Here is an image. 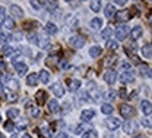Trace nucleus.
<instances>
[{
    "mask_svg": "<svg viewBox=\"0 0 152 138\" xmlns=\"http://www.w3.org/2000/svg\"><path fill=\"white\" fill-rule=\"evenodd\" d=\"M87 94H89V97L94 101H99L100 97H102V93H100V89L96 86V83L94 82H90L87 85Z\"/></svg>",
    "mask_w": 152,
    "mask_h": 138,
    "instance_id": "1",
    "label": "nucleus"
},
{
    "mask_svg": "<svg viewBox=\"0 0 152 138\" xmlns=\"http://www.w3.org/2000/svg\"><path fill=\"white\" fill-rule=\"evenodd\" d=\"M85 44H86V41H85V38L82 35H72L69 38V45L73 50H80V48L85 47Z\"/></svg>",
    "mask_w": 152,
    "mask_h": 138,
    "instance_id": "2",
    "label": "nucleus"
},
{
    "mask_svg": "<svg viewBox=\"0 0 152 138\" xmlns=\"http://www.w3.org/2000/svg\"><path fill=\"white\" fill-rule=\"evenodd\" d=\"M49 90L54 93V96L56 99H61V97L65 96V88H64L59 82H55V83H52V85H49Z\"/></svg>",
    "mask_w": 152,
    "mask_h": 138,
    "instance_id": "3",
    "label": "nucleus"
},
{
    "mask_svg": "<svg viewBox=\"0 0 152 138\" xmlns=\"http://www.w3.org/2000/svg\"><path fill=\"white\" fill-rule=\"evenodd\" d=\"M120 113H121V116L124 117V118H127V120H130L131 117L135 116V109L132 107V106L130 104H121L120 106Z\"/></svg>",
    "mask_w": 152,
    "mask_h": 138,
    "instance_id": "4",
    "label": "nucleus"
},
{
    "mask_svg": "<svg viewBox=\"0 0 152 138\" xmlns=\"http://www.w3.org/2000/svg\"><path fill=\"white\" fill-rule=\"evenodd\" d=\"M130 34V27L127 24H123V26H118L117 30H115V38L118 41H124Z\"/></svg>",
    "mask_w": 152,
    "mask_h": 138,
    "instance_id": "5",
    "label": "nucleus"
},
{
    "mask_svg": "<svg viewBox=\"0 0 152 138\" xmlns=\"http://www.w3.org/2000/svg\"><path fill=\"white\" fill-rule=\"evenodd\" d=\"M120 82H121V85H130V83H134L135 82V76H134V73H132L131 71L123 72V73L120 75Z\"/></svg>",
    "mask_w": 152,
    "mask_h": 138,
    "instance_id": "6",
    "label": "nucleus"
},
{
    "mask_svg": "<svg viewBox=\"0 0 152 138\" xmlns=\"http://www.w3.org/2000/svg\"><path fill=\"white\" fill-rule=\"evenodd\" d=\"M106 127L114 131V130H117V128L121 127V120L117 118V117H109V118H106Z\"/></svg>",
    "mask_w": 152,
    "mask_h": 138,
    "instance_id": "7",
    "label": "nucleus"
},
{
    "mask_svg": "<svg viewBox=\"0 0 152 138\" xmlns=\"http://www.w3.org/2000/svg\"><path fill=\"white\" fill-rule=\"evenodd\" d=\"M121 126H123V130L125 134H132L137 128L135 121H132V120H125L124 123H121Z\"/></svg>",
    "mask_w": 152,
    "mask_h": 138,
    "instance_id": "8",
    "label": "nucleus"
},
{
    "mask_svg": "<svg viewBox=\"0 0 152 138\" xmlns=\"http://www.w3.org/2000/svg\"><path fill=\"white\" fill-rule=\"evenodd\" d=\"M104 80L107 85H114L115 80H117V72L114 69H109V71L104 73Z\"/></svg>",
    "mask_w": 152,
    "mask_h": 138,
    "instance_id": "9",
    "label": "nucleus"
},
{
    "mask_svg": "<svg viewBox=\"0 0 152 138\" xmlns=\"http://www.w3.org/2000/svg\"><path fill=\"white\" fill-rule=\"evenodd\" d=\"M96 116V111L92 110V109H87V110H83L80 113V118L83 123H87V121H92L93 118Z\"/></svg>",
    "mask_w": 152,
    "mask_h": 138,
    "instance_id": "10",
    "label": "nucleus"
},
{
    "mask_svg": "<svg viewBox=\"0 0 152 138\" xmlns=\"http://www.w3.org/2000/svg\"><path fill=\"white\" fill-rule=\"evenodd\" d=\"M115 18H117L118 21H128L131 18V10L124 9V10H121V11H117V13H115Z\"/></svg>",
    "mask_w": 152,
    "mask_h": 138,
    "instance_id": "11",
    "label": "nucleus"
},
{
    "mask_svg": "<svg viewBox=\"0 0 152 138\" xmlns=\"http://www.w3.org/2000/svg\"><path fill=\"white\" fill-rule=\"evenodd\" d=\"M10 14L11 17H16V18H21L24 16V11L18 4H10Z\"/></svg>",
    "mask_w": 152,
    "mask_h": 138,
    "instance_id": "12",
    "label": "nucleus"
},
{
    "mask_svg": "<svg viewBox=\"0 0 152 138\" xmlns=\"http://www.w3.org/2000/svg\"><path fill=\"white\" fill-rule=\"evenodd\" d=\"M141 111H142V114H144V116H147V117L151 116L152 104H151V101H149V100H142L141 101Z\"/></svg>",
    "mask_w": 152,
    "mask_h": 138,
    "instance_id": "13",
    "label": "nucleus"
},
{
    "mask_svg": "<svg viewBox=\"0 0 152 138\" xmlns=\"http://www.w3.org/2000/svg\"><path fill=\"white\" fill-rule=\"evenodd\" d=\"M82 86V82L79 79H69L68 80V90L69 92H77Z\"/></svg>",
    "mask_w": 152,
    "mask_h": 138,
    "instance_id": "14",
    "label": "nucleus"
},
{
    "mask_svg": "<svg viewBox=\"0 0 152 138\" xmlns=\"http://www.w3.org/2000/svg\"><path fill=\"white\" fill-rule=\"evenodd\" d=\"M44 31L47 34V37L48 35H55V34L58 33V26L55 23H47L45 27H44Z\"/></svg>",
    "mask_w": 152,
    "mask_h": 138,
    "instance_id": "15",
    "label": "nucleus"
},
{
    "mask_svg": "<svg viewBox=\"0 0 152 138\" xmlns=\"http://www.w3.org/2000/svg\"><path fill=\"white\" fill-rule=\"evenodd\" d=\"M142 34H144V30H142L141 26H135V27L131 28V38L134 39V41L141 38Z\"/></svg>",
    "mask_w": 152,
    "mask_h": 138,
    "instance_id": "16",
    "label": "nucleus"
},
{
    "mask_svg": "<svg viewBox=\"0 0 152 138\" xmlns=\"http://www.w3.org/2000/svg\"><path fill=\"white\" fill-rule=\"evenodd\" d=\"M49 42H51V39H49V37H47V35H38L37 38V45L41 48V50H44V48H47L49 45Z\"/></svg>",
    "mask_w": 152,
    "mask_h": 138,
    "instance_id": "17",
    "label": "nucleus"
},
{
    "mask_svg": "<svg viewBox=\"0 0 152 138\" xmlns=\"http://www.w3.org/2000/svg\"><path fill=\"white\" fill-rule=\"evenodd\" d=\"M102 52H103V50H102L100 45H93L92 48L89 50V56L96 59V58H99V56L102 55Z\"/></svg>",
    "mask_w": 152,
    "mask_h": 138,
    "instance_id": "18",
    "label": "nucleus"
},
{
    "mask_svg": "<svg viewBox=\"0 0 152 138\" xmlns=\"http://www.w3.org/2000/svg\"><path fill=\"white\" fill-rule=\"evenodd\" d=\"M14 68H16L17 73H18L20 76L26 75V73H27V71H28L27 64H24V62H16V64H14Z\"/></svg>",
    "mask_w": 152,
    "mask_h": 138,
    "instance_id": "19",
    "label": "nucleus"
},
{
    "mask_svg": "<svg viewBox=\"0 0 152 138\" xmlns=\"http://www.w3.org/2000/svg\"><path fill=\"white\" fill-rule=\"evenodd\" d=\"M35 101L38 103V106H42L47 101V92L45 90H38L35 93Z\"/></svg>",
    "mask_w": 152,
    "mask_h": 138,
    "instance_id": "20",
    "label": "nucleus"
},
{
    "mask_svg": "<svg viewBox=\"0 0 152 138\" xmlns=\"http://www.w3.org/2000/svg\"><path fill=\"white\" fill-rule=\"evenodd\" d=\"M141 54H142V56H144V58H147V59L151 58L152 56V45H151V42H147V44L142 47Z\"/></svg>",
    "mask_w": 152,
    "mask_h": 138,
    "instance_id": "21",
    "label": "nucleus"
},
{
    "mask_svg": "<svg viewBox=\"0 0 152 138\" xmlns=\"http://www.w3.org/2000/svg\"><path fill=\"white\" fill-rule=\"evenodd\" d=\"M89 26H90V28H93V30H100L102 26H103V20H102L100 17H93L92 20H90V23H89Z\"/></svg>",
    "mask_w": 152,
    "mask_h": 138,
    "instance_id": "22",
    "label": "nucleus"
},
{
    "mask_svg": "<svg viewBox=\"0 0 152 138\" xmlns=\"http://www.w3.org/2000/svg\"><path fill=\"white\" fill-rule=\"evenodd\" d=\"M48 110L51 111V113H58V111L61 110V106L59 103H58V100L56 99H51L48 101Z\"/></svg>",
    "mask_w": 152,
    "mask_h": 138,
    "instance_id": "23",
    "label": "nucleus"
},
{
    "mask_svg": "<svg viewBox=\"0 0 152 138\" xmlns=\"http://www.w3.org/2000/svg\"><path fill=\"white\" fill-rule=\"evenodd\" d=\"M115 6L113 3H109V4L106 6V9H104V16L107 17V18H111V17L115 16Z\"/></svg>",
    "mask_w": 152,
    "mask_h": 138,
    "instance_id": "24",
    "label": "nucleus"
},
{
    "mask_svg": "<svg viewBox=\"0 0 152 138\" xmlns=\"http://www.w3.org/2000/svg\"><path fill=\"white\" fill-rule=\"evenodd\" d=\"M49 79H51V76H49V72L48 71H41L39 73H38V80L41 83H44V85H48L49 83Z\"/></svg>",
    "mask_w": 152,
    "mask_h": 138,
    "instance_id": "25",
    "label": "nucleus"
},
{
    "mask_svg": "<svg viewBox=\"0 0 152 138\" xmlns=\"http://www.w3.org/2000/svg\"><path fill=\"white\" fill-rule=\"evenodd\" d=\"M1 26H3V28H6V30H13V28H14V26H16V24H14V20H13V18H11V17H4V18H3V21H1Z\"/></svg>",
    "mask_w": 152,
    "mask_h": 138,
    "instance_id": "26",
    "label": "nucleus"
},
{
    "mask_svg": "<svg viewBox=\"0 0 152 138\" xmlns=\"http://www.w3.org/2000/svg\"><path fill=\"white\" fill-rule=\"evenodd\" d=\"M113 34H114V30H113V27H106L100 33V35H102V38L103 39H106V41H110L111 39V37H113Z\"/></svg>",
    "mask_w": 152,
    "mask_h": 138,
    "instance_id": "27",
    "label": "nucleus"
},
{
    "mask_svg": "<svg viewBox=\"0 0 152 138\" xmlns=\"http://www.w3.org/2000/svg\"><path fill=\"white\" fill-rule=\"evenodd\" d=\"M138 71H140V73H141V76L151 77V68L148 66V65H145V64H141V65L138 66Z\"/></svg>",
    "mask_w": 152,
    "mask_h": 138,
    "instance_id": "28",
    "label": "nucleus"
},
{
    "mask_svg": "<svg viewBox=\"0 0 152 138\" xmlns=\"http://www.w3.org/2000/svg\"><path fill=\"white\" fill-rule=\"evenodd\" d=\"M6 114H7V117H9V120H11V121H13L14 118H17V117L20 116V110H18L17 107H10V109L7 110V113H6Z\"/></svg>",
    "mask_w": 152,
    "mask_h": 138,
    "instance_id": "29",
    "label": "nucleus"
},
{
    "mask_svg": "<svg viewBox=\"0 0 152 138\" xmlns=\"http://www.w3.org/2000/svg\"><path fill=\"white\" fill-rule=\"evenodd\" d=\"M38 83V73H30L27 76V85L28 86H37Z\"/></svg>",
    "mask_w": 152,
    "mask_h": 138,
    "instance_id": "30",
    "label": "nucleus"
},
{
    "mask_svg": "<svg viewBox=\"0 0 152 138\" xmlns=\"http://www.w3.org/2000/svg\"><path fill=\"white\" fill-rule=\"evenodd\" d=\"M27 111H28V116L33 117V118H35V117L39 116V107H37V106H28L27 107Z\"/></svg>",
    "mask_w": 152,
    "mask_h": 138,
    "instance_id": "31",
    "label": "nucleus"
},
{
    "mask_svg": "<svg viewBox=\"0 0 152 138\" xmlns=\"http://www.w3.org/2000/svg\"><path fill=\"white\" fill-rule=\"evenodd\" d=\"M100 111L103 113V114H111L114 111V107L110 103H103V104L100 106Z\"/></svg>",
    "mask_w": 152,
    "mask_h": 138,
    "instance_id": "32",
    "label": "nucleus"
},
{
    "mask_svg": "<svg viewBox=\"0 0 152 138\" xmlns=\"http://www.w3.org/2000/svg\"><path fill=\"white\" fill-rule=\"evenodd\" d=\"M1 54L4 56H13L16 54V48H13V47H9V45H4L3 47V50H1Z\"/></svg>",
    "mask_w": 152,
    "mask_h": 138,
    "instance_id": "33",
    "label": "nucleus"
},
{
    "mask_svg": "<svg viewBox=\"0 0 152 138\" xmlns=\"http://www.w3.org/2000/svg\"><path fill=\"white\" fill-rule=\"evenodd\" d=\"M82 138H97V131L94 128H89L86 130V133L82 134Z\"/></svg>",
    "mask_w": 152,
    "mask_h": 138,
    "instance_id": "34",
    "label": "nucleus"
},
{
    "mask_svg": "<svg viewBox=\"0 0 152 138\" xmlns=\"http://www.w3.org/2000/svg\"><path fill=\"white\" fill-rule=\"evenodd\" d=\"M100 9H102V1L100 0H92L90 1V10L92 11L97 13V11H100Z\"/></svg>",
    "mask_w": 152,
    "mask_h": 138,
    "instance_id": "35",
    "label": "nucleus"
},
{
    "mask_svg": "<svg viewBox=\"0 0 152 138\" xmlns=\"http://www.w3.org/2000/svg\"><path fill=\"white\" fill-rule=\"evenodd\" d=\"M89 100H90V97H89L87 92H80L79 96H77V103H79V104H83V103H86Z\"/></svg>",
    "mask_w": 152,
    "mask_h": 138,
    "instance_id": "36",
    "label": "nucleus"
},
{
    "mask_svg": "<svg viewBox=\"0 0 152 138\" xmlns=\"http://www.w3.org/2000/svg\"><path fill=\"white\" fill-rule=\"evenodd\" d=\"M85 130H89V127H87L85 123H82V124H77L75 127V130H73V133L75 134H77V135H80V134H83V131Z\"/></svg>",
    "mask_w": 152,
    "mask_h": 138,
    "instance_id": "37",
    "label": "nucleus"
},
{
    "mask_svg": "<svg viewBox=\"0 0 152 138\" xmlns=\"http://www.w3.org/2000/svg\"><path fill=\"white\" fill-rule=\"evenodd\" d=\"M45 3H47V1H35V0H31V1H30V6L33 7L34 10H39L41 7H45Z\"/></svg>",
    "mask_w": 152,
    "mask_h": 138,
    "instance_id": "38",
    "label": "nucleus"
},
{
    "mask_svg": "<svg viewBox=\"0 0 152 138\" xmlns=\"http://www.w3.org/2000/svg\"><path fill=\"white\" fill-rule=\"evenodd\" d=\"M115 94H117V93H115V90L110 89L109 92H106V94H104L103 97H104L106 100H107V101H113V100L115 99Z\"/></svg>",
    "mask_w": 152,
    "mask_h": 138,
    "instance_id": "39",
    "label": "nucleus"
},
{
    "mask_svg": "<svg viewBox=\"0 0 152 138\" xmlns=\"http://www.w3.org/2000/svg\"><path fill=\"white\" fill-rule=\"evenodd\" d=\"M107 48L110 51H117L118 50V42L115 39H110V41H107Z\"/></svg>",
    "mask_w": 152,
    "mask_h": 138,
    "instance_id": "40",
    "label": "nucleus"
},
{
    "mask_svg": "<svg viewBox=\"0 0 152 138\" xmlns=\"http://www.w3.org/2000/svg\"><path fill=\"white\" fill-rule=\"evenodd\" d=\"M14 128H16V126H14V123L11 121V120H7V121L4 123V130L7 133H13Z\"/></svg>",
    "mask_w": 152,
    "mask_h": 138,
    "instance_id": "41",
    "label": "nucleus"
},
{
    "mask_svg": "<svg viewBox=\"0 0 152 138\" xmlns=\"http://www.w3.org/2000/svg\"><path fill=\"white\" fill-rule=\"evenodd\" d=\"M18 85H20V83H18V80H17V79H10L7 86H9L11 90H18V88H20Z\"/></svg>",
    "mask_w": 152,
    "mask_h": 138,
    "instance_id": "42",
    "label": "nucleus"
},
{
    "mask_svg": "<svg viewBox=\"0 0 152 138\" xmlns=\"http://www.w3.org/2000/svg\"><path fill=\"white\" fill-rule=\"evenodd\" d=\"M51 134H52V131H49L48 126L42 127V135H44V138H49V137H51Z\"/></svg>",
    "mask_w": 152,
    "mask_h": 138,
    "instance_id": "43",
    "label": "nucleus"
},
{
    "mask_svg": "<svg viewBox=\"0 0 152 138\" xmlns=\"http://www.w3.org/2000/svg\"><path fill=\"white\" fill-rule=\"evenodd\" d=\"M9 39H11V41H21L23 35L21 34H13V35H10V37H7Z\"/></svg>",
    "mask_w": 152,
    "mask_h": 138,
    "instance_id": "44",
    "label": "nucleus"
},
{
    "mask_svg": "<svg viewBox=\"0 0 152 138\" xmlns=\"http://www.w3.org/2000/svg\"><path fill=\"white\" fill-rule=\"evenodd\" d=\"M20 51H23V54H24V55H27V56H33V52L30 51V48L21 47V48H20Z\"/></svg>",
    "mask_w": 152,
    "mask_h": 138,
    "instance_id": "45",
    "label": "nucleus"
},
{
    "mask_svg": "<svg viewBox=\"0 0 152 138\" xmlns=\"http://www.w3.org/2000/svg\"><path fill=\"white\" fill-rule=\"evenodd\" d=\"M121 69H123V72L131 71V65L128 64V62H123V64H121Z\"/></svg>",
    "mask_w": 152,
    "mask_h": 138,
    "instance_id": "46",
    "label": "nucleus"
},
{
    "mask_svg": "<svg viewBox=\"0 0 152 138\" xmlns=\"http://www.w3.org/2000/svg\"><path fill=\"white\" fill-rule=\"evenodd\" d=\"M7 41H9L7 35H4V34H0V45H3V47H4Z\"/></svg>",
    "mask_w": 152,
    "mask_h": 138,
    "instance_id": "47",
    "label": "nucleus"
},
{
    "mask_svg": "<svg viewBox=\"0 0 152 138\" xmlns=\"http://www.w3.org/2000/svg\"><path fill=\"white\" fill-rule=\"evenodd\" d=\"M142 126L147 128H151V120L149 118H142Z\"/></svg>",
    "mask_w": 152,
    "mask_h": 138,
    "instance_id": "48",
    "label": "nucleus"
},
{
    "mask_svg": "<svg viewBox=\"0 0 152 138\" xmlns=\"http://www.w3.org/2000/svg\"><path fill=\"white\" fill-rule=\"evenodd\" d=\"M66 3L71 6V7H73V9H75V7H79V6H80V1H72V0H68Z\"/></svg>",
    "mask_w": 152,
    "mask_h": 138,
    "instance_id": "49",
    "label": "nucleus"
},
{
    "mask_svg": "<svg viewBox=\"0 0 152 138\" xmlns=\"http://www.w3.org/2000/svg\"><path fill=\"white\" fill-rule=\"evenodd\" d=\"M118 94H120V97H121V99H127V90H125L124 88H123V89H120Z\"/></svg>",
    "mask_w": 152,
    "mask_h": 138,
    "instance_id": "50",
    "label": "nucleus"
},
{
    "mask_svg": "<svg viewBox=\"0 0 152 138\" xmlns=\"http://www.w3.org/2000/svg\"><path fill=\"white\" fill-rule=\"evenodd\" d=\"M55 138H69V137H68V134H66V133L61 131V133L56 134V137H55Z\"/></svg>",
    "mask_w": 152,
    "mask_h": 138,
    "instance_id": "51",
    "label": "nucleus"
},
{
    "mask_svg": "<svg viewBox=\"0 0 152 138\" xmlns=\"http://www.w3.org/2000/svg\"><path fill=\"white\" fill-rule=\"evenodd\" d=\"M3 18H4V7L0 6V21H3Z\"/></svg>",
    "mask_w": 152,
    "mask_h": 138,
    "instance_id": "52",
    "label": "nucleus"
},
{
    "mask_svg": "<svg viewBox=\"0 0 152 138\" xmlns=\"http://www.w3.org/2000/svg\"><path fill=\"white\" fill-rule=\"evenodd\" d=\"M6 68H7V64L0 59V71H6Z\"/></svg>",
    "mask_w": 152,
    "mask_h": 138,
    "instance_id": "53",
    "label": "nucleus"
},
{
    "mask_svg": "<svg viewBox=\"0 0 152 138\" xmlns=\"http://www.w3.org/2000/svg\"><path fill=\"white\" fill-rule=\"evenodd\" d=\"M125 3H127V1H125V0H115V1H114L113 4H118V6H124Z\"/></svg>",
    "mask_w": 152,
    "mask_h": 138,
    "instance_id": "54",
    "label": "nucleus"
},
{
    "mask_svg": "<svg viewBox=\"0 0 152 138\" xmlns=\"http://www.w3.org/2000/svg\"><path fill=\"white\" fill-rule=\"evenodd\" d=\"M137 93H138V90H134V92H131V94L128 96V99H134V97H137Z\"/></svg>",
    "mask_w": 152,
    "mask_h": 138,
    "instance_id": "55",
    "label": "nucleus"
},
{
    "mask_svg": "<svg viewBox=\"0 0 152 138\" xmlns=\"http://www.w3.org/2000/svg\"><path fill=\"white\" fill-rule=\"evenodd\" d=\"M134 138H147L144 134H137V135H134Z\"/></svg>",
    "mask_w": 152,
    "mask_h": 138,
    "instance_id": "56",
    "label": "nucleus"
},
{
    "mask_svg": "<svg viewBox=\"0 0 152 138\" xmlns=\"http://www.w3.org/2000/svg\"><path fill=\"white\" fill-rule=\"evenodd\" d=\"M4 92V86H3V83L0 82V93H3Z\"/></svg>",
    "mask_w": 152,
    "mask_h": 138,
    "instance_id": "57",
    "label": "nucleus"
},
{
    "mask_svg": "<svg viewBox=\"0 0 152 138\" xmlns=\"http://www.w3.org/2000/svg\"><path fill=\"white\" fill-rule=\"evenodd\" d=\"M23 138H33L31 135H28V134H26V135H23Z\"/></svg>",
    "mask_w": 152,
    "mask_h": 138,
    "instance_id": "58",
    "label": "nucleus"
},
{
    "mask_svg": "<svg viewBox=\"0 0 152 138\" xmlns=\"http://www.w3.org/2000/svg\"><path fill=\"white\" fill-rule=\"evenodd\" d=\"M0 138H6V137H4V135H3L1 133H0Z\"/></svg>",
    "mask_w": 152,
    "mask_h": 138,
    "instance_id": "59",
    "label": "nucleus"
},
{
    "mask_svg": "<svg viewBox=\"0 0 152 138\" xmlns=\"http://www.w3.org/2000/svg\"><path fill=\"white\" fill-rule=\"evenodd\" d=\"M0 123H1V116H0Z\"/></svg>",
    "mask_w": 152,
    "mask_h": 138,
    "instance_id": "60",
    "label": "nucleus"
},
{
    "mask_svg": "<svg viewBox=\"0 0 152 138\" xmlns=\"http://www.w3.org/2000/svg\"><path fill=\"white\" fill-rule=\"evenodd\" d=\"M0 27H1V21H0Z\"/></svg>",
    "mask_w": 152,
    "mask_h": 138,
    "instance_id": "61",
    "label": "nucleus"
},
{
    "mask_svg": "<svg viewBox=\"0 0 152 138\" xmlns=\"http://www.w3.org/2000/svg\"><path fill=\"white\" fill-rule=\"evenodd\" d=\"M14 138H16V137H14Z\"/></svg>",
    "mask_w": 152,
    "mask_h": 138,
    "instance_id": "62",
    "label": "nucleus"
}]
</instances>
